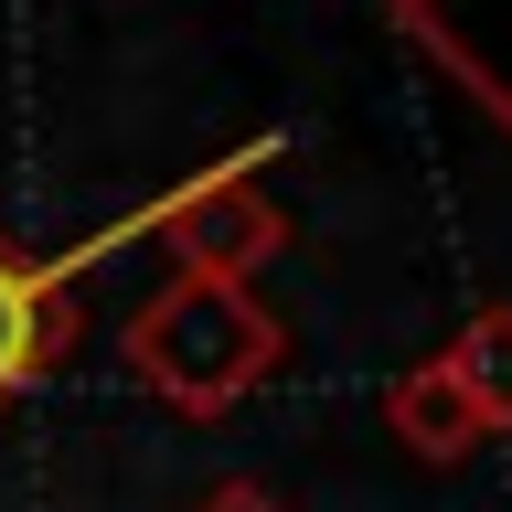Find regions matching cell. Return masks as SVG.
<instances>
[{
    "instance_id": "obj_4",
    "label": "cell",
    "mask_w": 512,
    "mask_h": 512,
    "mask_svg": "<svg viewBox=\"0 0 512 512\" xmlns=\"http://www.w3.org/2000/svg\"><path fill=\"white\" fill-rule=\"evenodd\" d=\"M395 22L512 128V0H395Z\"/></svg>"
},
{
    "instance_id": "obj_2",
    "label": "cell",
    "mask_w": 512,
    "mask_h": 512,
    "mask_svg": "<svg viewBox=\"0 0 512 512\" xmlns=\"http://www.w3.org/2000/svg\"><path fill=\"white\" fill-rule=\"evenodd\" d=\"M150 246L171 256V278H203V288H256L267 267L288 256V214L278 192L256 182V160H214L150 203Z\"/></svg>"
},
{
    "instance_id": "obj_7",
    "label": "cell",
    "mask_w": 512,
    "mask_h": 512,
    "mask_svg": "<svg viewBox=\"0 0 512 512\" xmlns=\"http://www.w3.org/2000/svg\"><path fill=\"white\" fill-rule=\"evenodd\" d=\"M192 512H288V502H278V491H256V480H214Z\"/></svg>"
},
{
    "instance_id": "obj_6",
    "label": "cell",
    "mask_w": 512,
    "mask_h": 512,
    "mask_svg": "<svg viewBox=\"0 0 512 512\" xmlns=\"http://www.w3.org/2000/svg\"><path fill=\"white\" fill-rule=\"evenodd\" d=\"M438 374L470 395V416L491 427V438H512V299H491V310H470L459 331H448Z\"/></svg>"
},
{
    "instance_id": "obj_3",
    "label": "cell",
    "mask_w": 512,
    "mask_h": 512,
    "mask_svg": "<svg viewBox=\"0 0 512 512\" xmlns=\"http://www.w3.org/2000/svg\"><path fill=\"white\" fill-rule=\"evenodd\" d=\"M64 352H75V256H32L0 224V406H22Z\"/></svg>"
},
{
    "instance_id": "obj_1",
    "label": "cell",
    "mask_w": 512,
    "mask_h": 512,
    "mask_svg": "<svg viewBox=\"0 0 512 512\" xmlns=\"http://www.w3.org/2000/svg\"><path fill=\"white\" fill-rule=\"evenodd\" d=\"M118 363L150 384L171 416H235L256 384L288 363V331L256 288H203V278H171L160 299H139L118 331Z\"/></svg>"
},
{
    "instance_id": "obj_5",
    "label": "cell",
    "mask_w": 512,
    "mask_h": 512,
    "mask_svg": "<svg viewBox=\"0 0 512 512\" xmlns=\"http://www.w3.org/2000/svg\"><path fill=\"white\" fill-rule=\"evenodd\" d=\"M384 427H395V448H406V459H427V470H459V459H480V448H491V427L470 416V395L438 374V352H427V363H406V374L384 384Z\"/></svg>"
}]
</instances>
